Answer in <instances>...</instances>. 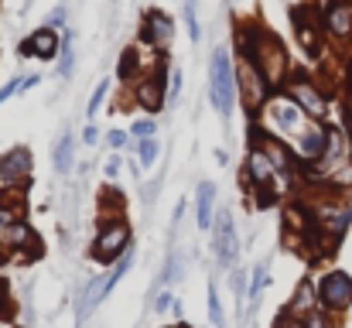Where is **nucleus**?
Returning a JSON list of instances; mask_svg holds the SVG:
<instances>
[{"label": "nucleus", "instance_id": "obj_1", "mask_svg": "<svg viewBox=\"0 0 352 328\" xmlns=\"http://www.w3.org/2000/svg\"><path fill=\"white\" fill-rule=\"evenodd\" d=\"M239 52H243V58H250L256 65V72L267 79L270 89L287 83V52L270 31H263L256 24H246L239 31Z\"/></svg>", "mask_w": 352, "mask_h": 328}, {"label": "nucleus", "instance_id": "obj_2", "mask_svg": "<svg viewBox=\"0 0 352 328\" xmlns=\"http://www.w3.org/2000/svg\"><path fill=\"white\" fill-rule=\"evenodd\" d=\"M253 130L263 137H280V133H301L305 130V109L298 107L287 93L270 96L263 109L253 116Z\"/></svg>", "mask_w": 352, "mask_h": 328}, {"label": "nucleus", "instance_id": "obj_3", "mask_svg": "<svg viewBox=\"0 0 352 328\" xmlns=\"http://www.w3.org/2000/svg\"><path fill=\"white\" fill-rule=\"evenodd\" d=\"M209 100L212 107L219 109L223 120L233 116L236 107V69H233V58L223 45L212 48V58H209Z\"/></svg>", "mask_w": 352, "mask_h": 328}, {"label": "nucleus", "instance_id": "obj_4", "mask_svg": "<svg viewBox=\"0 0 352 328\" xmlns=\"http://www.w3.org/2000/svg\"><path fill=\"white\" fill-rule=\"evenodd\" d=\"M126 253H130V226L120 216L113 222H103V229H100V236L93 243V256L100 263H113V260L126 256Z\"/></svg>", "mask_w": 352, "mask_h": 328}, {"label": "nucleus", "instance_id": "obj_5", "mask_svg": "<svg viewBox=\"0 0 352 328\" xmlns=\"http://www.w3.org/2000/svg\"><path fill=\"white\" fill-rule=\"evenodd\" d=\"M236 86H239V93H243V103H246V113L250 116H256L263 103L270 100V86H267V79L256 72V65L250 62V58H243L239 65H236Z\"/></svg>", "mask_w": 352, "mask_h": 328}, {"label": "nucleus", "instance_id": "obj_6", "mask_svg": "<svg viewBox=\"0 0 352 328\" xmlns=\"http://www.w3.org/2000/svg\"><path fill=\"white\" fill-rule=\"evenodd\" d=\"M318 305L325 311H346L352 305V277L346 270H332L318 284Z\"/></svg>", "mask_w": 352, "mask_h": 328}, {"label": "nucleus", "instance_id": "obj_7", "mask_svg": "<svg viewBox=\"0 0 352 328\" xmlns=\"http://www.w3.org/2000/svg\"><path fill=\"white\" fill-rule=\"evenodd\" d=\"M284 93L298 103V107L305 109V116H311V120H325V113H329V103H325V96H322V89L311 83V79H305V76H298V79H291V83H284Z\"/></svg>", "mask_w": 352, "mask_h": 328}, {"label": "nucleus", "instance_id": "obj_8", "mask_svg": "<svg viewBox=\"0 0 352 328\" xmlns=\"http://www.w3.org/2000/svg\"><path fill=\"white\" fill-rule=\"evenodd\" d=\"M31 178V151L28 147H14L10 154L0 157V192H10L17 185H24Z\"/></svg>", "mask_w": 352, "mask_h": 328}, {"label": "nucleus", "instance_id": "obj_9", "mask_svg": "<svg viewBox=\"0 0 352 328\" xmlns=\"http://www.w3.org/2000/svg\"><path fill=\"white\" fill-rule=\"evenodd\" d=\"M219 222H216V232H212V246H216V260L219 267H233L236 256H239V239H236V226H233V216L223 209L219 212Z\"/></svg>", "mask_w": 352, "mask_h": 328}, {"label": "nucleus", "instance_id": "obj_10", "mask_svg": "<svg viewBox=\"0 0 352 328\" xmlns=\"http://www.w3.org/2000/svg\"><path fill=\"white\" fill-rule=\"evenodd\" d=\"M171 34H175V24L164 10H147L144 14V28H140V41L151 45V48H168L171 45Z\"/></svg>", "mask_w": 352, "mask_h": 328}, {"label": "nucleus", "instance_id": "obj_11", "mask_svg": "<svg viewBox=\"0 0 352 328\" xmlns=\"http://www.w3.org/2000/svg\"><path fill=\"white\" fill-rule=\"evenodd\" d=\"M246 178H250L256 188H267V185L277 178V168H274V161H270L263 140L253 144V147H246Z\"/></svg>", "mask_w": 352, "mask_h": 328}, {"label": "nucleus", "instance_id": "obj_12", "mask_svg": "<svg viewBox=\"0 0 352 328\" xmlns=\"http://www.w3.org/2000/svg\"><path fill=\"white\" fill-rule=\"evenodd\" d=\"M133 100L140 103V109H147V113H157V109H164V103H168L164 76H161V72H154V76H144V79H137Z\"/></svg>", "mask_w": 352, "mask_h": 328}, {"label": "nucleus", "instance_id": "obj_13", "mask_svg": "<svg viewBox=\"0 0 352 328\" xmlns=\"http://www.w3.org/2000/svg\"><path fill=\"white\" fill-rule=\"evenodd\" d=\"M55 52H58V31H52V28H38L31 38H24L21 41V55L24 58H55Z\"/></svg>", "mask_w": 352, "mask_h": 328}, {"label": "nucleus", "instance_id": "obj_14", "mask_svg": "<svg viewBox=\"0 0 352 328\" xmlns=\"http://www.w3.org/2000/svg\"><path fill=\"white\" fill-rule=\"evenodd\" d=\"M325 140H329V130L318 127V123H311V127H305V130L298 133V154H301L305 161H318L322 151H325Z\"/></svg>", "mask_w": 352, "mask_h": 328}, {"label": "nucleus", "instance_id": "obj_15", "mask_svg": "<svg viewBox=\"0 0 352 328\" xmlns=\"http://www.w3.org/2000/svg\"><path fill=\"white\" fill-rule=\"evenodd\" d=\"M325 28H329L336 38L352 34V3L349 0H332V3H329V10H325Z\"/></svg>", "mask_w": 352, "mask_h": 328}, {"label": "nucleus", "instance_id": "obj_16", "mask_svg": "<svg viewBox=\"0 0 352 328\" xmlns=\"http://www.w3.org/2000/svg\"><path fill=\"white\" fill-rule=\"evenodd\" d=\"M315 308H318V291H315V284H311V281H301V284L294 287V298H291L287 311H291V315H298V318H305V315H311Z\"/></svg>", "mask_w": 352, "mask_h": 328}, {"label": "nucleus", "instance_id": "obj_17", "mask_svg": "<svg viewBox=\"0 0 352 328\" xmlns=\"http://www.w3.org/2000/svg\"><path fill=\"white\" fill-rule=\"evenodd\" d=\"M212 209H216V185L202 182L199 192H195V222H199V229L212 226Z\"/></svg>", "mask_w": 352, "mask_h": 328}, {"label": "nucleus", "instance_id": "obj_18", "mask_svg": "<svg viewBox=\"0 0 352 328\" xmlns=\"http://www.w3.org/2000/svg\"><path fill=\"white\" fill-rule=\"evenodd\" d=\"M72 151H76V137L65 130V133L58 137V144H55V154H52V157H55V171H58V175H65V171L72 168Z\"/></svg>", "mask_w": 352, "mask_h": 328}, {"label": "nucleus", "instance_id": "obj_19", "mask_svg": "<svg viewBox=\"0 0 352 328\" xmlns=\"http://www.w3.org/2000/svg\"><path fill=\"white\" fill-rule=\"evenodd\" d=\"M294 24H298V41H301L311 55H318V52H322V41H318V24H308V21H301L298 14H294Z\"/></svg>", "mask_w": 352, "mask_h": 328}, {"label": "nucleus", "instance_id": "obj_20", "mask_svg": "<svg viewBox=\"0 0 352 328\" xmlns=\"http://www.w3.org/2000/svg\"><path fill=\"white\" fill-rule=\"evenodd\" d=\"M72 69H76V48H72V34H65L62 52H58V76H62V79H69V76H72Z\"/></svg>", "mask_w": 352, "mask_h": 328}, {"label": "nucleus", "instance_id": "obj_21", "mask_svg": "<svg viewBox=\"0 0 352 328\" xmlns=\"http://www.w3.org/2000/svg\"><path fill=\"white\" fill-rule=\"evenodd\" d=\"M154 157H157V140H154V137H144V140L137 144V164H140V171L151 168Z\"/></svg>", "mask_w": 352, "mask_h": 328}, {"label": "nucleus", "instance_id": "obj_22", "mask_svg": "<svg viewBox=\"0 0 352 328\" xmlns=\"http://www.w3.org/2000/svg\"><path fill=\"white\" fill-rule=\"evenodd\" d=\"M137 62H140V55H137L133 48H126V52H123V62H120V69H117L120 83H130V79L137 76Z\"/></svg>", "mask_w": 352, "mask_h": 328}, {"label": "nucleus", "instance_id": "obj_23", "mask_svg": "<svg viewBox=\"0 0 352 328\" xmlns=\"http://www.w3.org/2000/svg\"><path fill=\"white\" fill-rule=\"evenodd\" d=\"M263 284H267V260L253 267V281H250V301H253V305H256V298H260Z\"/></svg>", "mask_w": 352, "mask_h": 328}, {"label": "nucleus", "instance_id": "obj_24", "mask_svg": "<svg viewBox=\"0 0 352 328\" xmlns=\"http://www.w3.org/2000/svg\"><path fill=\"white\" fill-rule=\"evenodd\" d=\"M209 322L216 328H223V305H219V291H216L212 281H209Z\"/></svg>", "mask_w": 352, "mask_h": 328}, {"label": "nucleus", "instance_id": "obj_25", "mask_svg": "<svg viewBox=\"0 0 352 328\" xmlns=\"http://www.w3.org/2000/svg\"><path fill=\"white\" fill-rule=\"evenodd\" d=\"M329 182L336 185V188H352V161H346V164H339L332 175H329Z\"/></svg>", "mask_w": 352, "mask_h": 328}, {"label": "nucleus", "instance_id": "obj_26", "mask_svg": "<svg viewBox=\"0 0 352 328\" xmlns=\"http://www.w3.org/2000/svg\"><path fill=\"white\" fill-rule=\"evenodd\" d=\"M107 93H110V79H103V83L96 86V93L89 96V107H86V113H89V116H93V113H100L103 100H107Z\"/></svg>", "mask_w": 352, "mask_h": 328}, {"label": "nucleus", "instance_id": "obj_27", "mask_svg": "<svg viewBox=\"0 0 352 328\" xmlns=\"http://www.w3.org/2000/svg\"><path fill=\"white\" fill-rule=\"evenodd\" d=\"M130 133H133V137H140V140H144V137H154V133H157V123H154L151 116H147V120H140V116H137V120H133V127H130Z\"/></svg>", "mask_w": 352, "mask_h": 328}, {"label": "nucleus", "instance_id": "obj_28", "mask_svg": "<svg viewBox=\"0 0 352 328\" xmlns=\"http://www.w3.org/2000/svg\"><path fill=\"white\" fill-rule=\"evenodd\" d=\"M185 24H188V38L199 41L202 31H199V21H195V0H185Z\"/></svg>", "mask_w": 352, "mask_h": 328}, {"label": "nucleus", "instance_id": "obj_29", "mask_svg": "<svg viewBox=\"0 0 352 328\" xmlns=\"http://www.w3.org/2000/svg\"><path fill=\"white\" fill-rule=\"evenodd\" d=\"M301 322H305V328H336L332 318H329V311H318V308H315L311 315H305Z\"/></svg>", "mask_w": 352, "mask_h": 328}, {"label": "nucleus", "instance_id": "obj_30", "mask_svg": "<svg viewBox=\"0 0 352 328\" xmlns=\"http://www.w3.org/2000/svg\"><path fill=\"white\" fill-rule=\"evenodd\" d=\"M182 86H185V83H182V69H175V72H171V89H168V107H175V103H178Z\"/></svg>", "mask_w": 352, "mask_h": 328}, {"label": "nucleus", "instance_id": "obj_31", "mask_svg": "<svg viewBox=\"0 0 352 328\" xmlns=\"http://www.w3.org/2000/svg\"><path fill=\"white\" fill-rule=\"evenodd\" d=\"M274 328H305V322H301L298 315H291V311L284 308V311L277 315V322H274Z\"/></svg>", "mask_w": 352, "mask_h": 328}, {"label": "nucleus", "instance_id": "obj_32", "mask_svg": "<svg viewBox=\"0 0 352 328\" xmlns=\"http://www.w3.org/2000/svg\"><path fill=\"white\" fill-rule=\"evenodd\" d=\"M62 24H65V7L58 3V7H55V10L48 14V21H45V28H52V31H58Z\"/></svg>", "mask_w": 352, "mask_h": 328}, {"label": "nucleus", "instance_id": "obj_33", "mask_svg": "<svg viewBox=\"0 0 352 328\" xmlns=\"http://www.w3.org/2000/svg\"><path fill=\"white\" fill-rule=\"evenodd\" d=\"M21 89H24V79H10V83L0 89V103H7V100H10L14 93H21Z\"/></svg>", "mask_w": 352, "mask_h": 328}, {"label": "nucleus", "instance_id": "obj_34", "mask_svg": "<svg viewBox=\"0 0 352 328\" xmlns=\"http://www.w3.org/2000/svg\"><path fill=\"white\" fill-rule=\"evenodd\" d=\"M120 164H123V161H120L117 154H113V157H110V161L103 164V171H107V178H117V175H120Z\"/></svg>", "mask_w": 352, "mask_h": 328}, {"label": "nucleus", "instance_id": "obj_35", "mask_svg": "<svg viewBox=\"0 0 352 328\" xmlns=\"http://www.w3.org/2000/svg\"><path fill=\"white\" fill-rule=\"evenodd\" d=\"M107 140H110V147H123V144H126V133H123V130H110V133H107Z\"/></svg>", "mask_w": 352, "mask_h": 328}, {"label": "nucleus", "instance_id": "obj_36", "mask_svg": "<svg viewBox=\"0 0 352 328\" xmlns=\"http://www.w3.org/2000/svg\"><path fill=\"white\" fill-rule=\"evenodd\" d=\"M82 140H86V144H96V140H100V130H96L93 123H86V130H82Z\"/></svg>", "mask_w": 352, "mask_h": 328}, {"label": "nucleus", "instance_id": "obj_37", "mask_svg": "<svg viewBox=\"0 0 352 328\" xmlns=\"http://www.w3.org/2000/svg\"><path fill=\"white\" fill-rule=\"evenodd\" d=\"M175 298L171 294H157V301H154V311H168V305H171Z\"/></svg>", "mask_w": 352, "mask_h": 328}, {"label": "nucleus", "instance_id": "obj_38", "mask_svg": "<svg viewBox=\"0 0 352 328\" xmlns=\"http://www.w3.org/2000/svg\"><path fill=\"white\" fill-rule=\"evenodd\" d=\"M175 328H188V325H175Z\"/></svg>", "mask_w": 352, "mask_h": 328}]
</instances>
